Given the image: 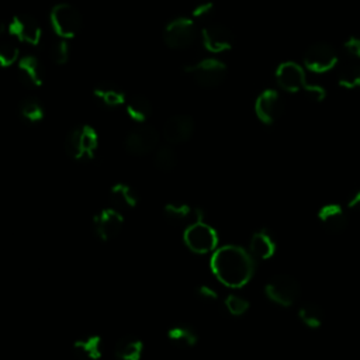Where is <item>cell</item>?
<instances>
[{
    "label": "cell",
    "instance_id": "6da1fadb",
    "mask_svg": "<svg viewBox=\"0 0 360 360\" xmlns=\"http://www.w3.org/2000/svg\"><path fill=\"white\" fill-rule=\"evenodd\" d=\"M212 271L224 286L239 289L252 279L255 265L252 256L245 249L235 245H225L214 250Z\"/></svg>",
    "mask_w": 360,
    "mask_h": 360
},
{
    "label": "cell",
    "instance_id": "7a4b0ae2",
    "mask_svg": "<svg viewBox=\"0 0 360 360\" xmlns=\"http://www.w3.org/2000/svg\"><path fill=\"white\" fill-rule=\"evenodd\" d=\"M98 145L97 132L90 126L74 128L65 139V151L68 157L75 161H89L94 157Z\"/></svg>",
    "mask_w": 360,
    "mask_h": 360
},
{
    "label": "cell",
    "instance_id": "3957f363",
    "mask_svg": "<svg viewBox=\"0 0 360 360\" xmlns=\"http://www.w3.org/2000/svg\"><path fill=\"white\" fill-rule=\"evenodd\" d=\"M185 72L203 87H216L227 76V65L216 58L203 60L185 68Z\"/></svg>",
    "mask_w": 360,
    "mask_h": 360
},
{
    "label": "cell",
    "instance_id": "277c9868",
    "mask_svg": "<svg viewBox=\"0 0 360 360\" xmlns=\"http://www.w3.org/2000/svg\"><path fill=\"white\" fill-rule=\"evenodd\" d=\"M339 62L336 49L327 42H317L305 51L304 67L314 74L331 72Z\"/></svg>",
    "mask_w": 360,
    "mask_h": 360
},
{
    "label": "cell",
    "instance_id": "5b68a950",
    "mask_svg": "<svg viewBox=\"0 0 360 360\" xmlns=\"http://www.w3.org/2000/svg\"><path fill=\"white\" fill-rule=\"evenodd\" d=\"M51 24L61 38H72L82 28V15L68 3L57 5L51 12Z\"/></svg>",
    "mask_w": 360,
    "mask_h": 360
},
{
    "label": "cell",
    "instance_id": "8992f818",
    "mask_svg": "<svg viewBox=\"0 0 360 360\" xmlns=\"http://www.w3.org/2000/svg\"><path fill=\"white\" fill-rule=\"evenodd\" d=\"M183 239L186 246L198 255L214 252L218 245V235L216 230L205 223H198L186 228Z\"/></svg>",
    "mask_w": 360,
    "mask_h": 360
},
{
    "label": "cell",
    "instance_id": "52a82bcc",
    "mask_svg": "<svg viewBox=\"0 0 360 360\" xmlns=\"http://www.w3.org/2000/svg\"><path fill=\"white\" fill-rule=\"evenodd\" d=\"M197 38V27L194 20L178 17L172 20L164 30V41L172 49L189 48Z\"/></svg>",
    "mask_w": 360,
    "mask_h": 360
},
{
    "label": "cell",
    "instance_id": "ba28073f",
    "mask_svg": "<svg viewBox=\"0 0 360 360\" xmlns=\"http://www.w3.org/2000/svg\"><path fill=\"white\" fill-rule=\"evenodd\" d=\"M160 144L158 131L145 124H139L126 138V149L134 157H144L157 149Z\"/></svg>",
    "mask_w": 360,
    "mask_h": 360
},
{
    "label": "cell",
    "instance_id": "9c48e42d",
    "mask_svg": "<svg viewBox=\"0 0 360 360\" xmlns=\"http://www.w3.org/2000/svg\"><path fill=\"white\" fill-rule=\"evenodd\" d=\"M266 295L273 302L282 307H290L297 302L301 294V287L294 277L290 276H276L272 279L266 289Z\"/></svg>",
    "mask_w": 360,
    "mask_h": 360
},
{
    "label": "cell",
    "instance_id": "30bf717a",
    "mask_svg": "<svg viewBox=\"0 0 360 360\" xmlns=\"http://www.w3.org/2000/svg\"><path fill=\"white\" fill-rule=\"evenodd\" d=\"M284 112V103L280 93L275 89L264 90L255 101V113L266 126L275 124Z\"/></svg>",
    "mask_w": 360,
    "mask_h": 360
},
{
    "label": "cell",
    "instance_id": "8fae6325",
    "mask_svg": "<svg viewBox=\"0 0 360 360\" xmlns=\"http://www.w3.org/2000/svg\"><path fill=\"white\" fill-rule=\"evenodd\" d=\"M201 38L205 49L213 54H221L232 48L234 35L231 30L223 24H207L201 31Z\"/></svg>",
    "mask_w": 360,
    "mask_h": 360
},
{
    "label": "cell",
    "instance_id": "7c38bea8",
    "mask_svg": "<svg viewBox=\"0 0 360 360\" xmlns=\"http://www.w3.org/2000/svg\"><path fill=\"white\" fill-rule=\"evenodd\" d=\"M124 225L123 214L119 210H103L93 218V228L101 241H110L120 234Z\"/></svg>",
    "mask_w": 360,
    "mask_h": 360
},
{
    "label": "cell",
    "instance_id": "4fadbf2b",
    "mask_svg": "<svg viewBox=\"0 0 360 360\" xmlns=\"http://www.w3.org/2000/svg\"><path fill=\"white\" fill-rule=\"evenodd\" d=\"M165 217L169 223L178 227H183L185 230L203 223L204 213L198 207H191L189 204H178V203H169L165 205L164 209Z\"/></svg>",
    "mask_w": 360,
    "mask_h": 360
},
{
    "label": "cell",
    "instance_id": "5bb4252c",
    "mask_svg": "<svg viewBox=\"0 0 360 360\" xmlns=\"http://www.w3.org/2000/svg\"><path fill=\"white\" fill-rule=\"evenodd\" d=\"M276 80L277 85L290 93H297L304 89L307 85V78H305V71L302 69L301 65L293 61L283 62L277 67L276 69Z\"/></svg>",
    "mask_w": 360,
    "mask_h": 360
},
{
    "label": "cell",
    "instance_id": "9a60e30c",
    "mask_svg": "<svg viewBox=\"0 0 360 360\" xmlns=\"http://www.w3.org/2000/svg\"><path fill=\"white\" fill-rule=\"evenodd\" d=\"M9 31L19 41L37 45L41 40V27L38 22L28 15L15 16L9 24Z\"/></svg>",
    "mask_w": 360,
    "mask_h": 360
},
{
    "label": "cell",
    "instance_id": "2e32d148",
    "mask_svg": "<svg viewBox=\"0 0 360 360\" xmlns=\"http://www.w3.org/2000/svg\"><path fill=\"white\" fill-rule=\"evenodd\" d=\"M194 132V121L187 114L172 116L164 127V137L169 144H183L191 138Z\"/></svg>",
    "mask_w": 360,
    "mask_h": 360
},
{
    "label": "cell",
    "instance_id": "e0dca14e",
    "mask_svg": "<svg viewBox=\"0 0 360 360\" xmlns=\"http://www.w3.org/2000/svg\"><path fill=\"white\" fill-rule=\"evenodd\" d=\"M317 216L323 227L332 234L342 232L348 225V216L339 204L323 205Z\"/></svg>",
    "mask_w": 360,
    "mask_h": 360
},
{
    "label": "cell",
    "instance_id": "ac0fdd59",
    "mask_svg": "<svg viewBox=\"0 0 360 360\" xmlns=\"http://www.w3.org/2000/svg\"><path fill=\"white\" fill-rule=\"evenodd\" d=\"M19 75L26 86L40 87L45 80V68L38 58L27 55L19 61Z\"/></svg>",
    "mask_w": 360,
    "mask_h": 360
},
{
    "label": "cell",
    "instance_id": "d6986e66",
    "mask_svg": "<svg viewBox=\"0 0 360 360\" xmlns=\"http://www.w3.org/2000/svg\"><path fill=\"white\" fill-rule=\"evenodd\" d=\"M276 249H277V243L269 231L261 230V231H256L252 235L249 242V250L256 259H261V261L271 259L276 253Z\"/></svg>",
    "mask_w": 360,
    "mask_h": 360
},
{
    "label": "cell",
    "instance_id": "ffe728a7",
    "mask_svg": "<svg viewBox=\"0 0 360 360\" xmlns=\"http://www.w3.org/2000/svg\"><path fill=\"white\" fill-rule=\"evenodd\" d=\"M126 110L131 120L144 124L152 116L151 101L144 96H131L126 100Z\"/></svg>",
    "mask_w": 360,
    "mask_h": 360
},
{
    "label": "cell",
    "instance_id": "44dd1931",
    "mask_svg": "<svg viewBox=\"0 0 360 360\" xmlns=\"http://www.w3.org/2000/svg\"><path fill=\"white\" fill-rule=\"evenodd\" d=\"M94 97L106 108H117L121 105H126V94L119 87L110 85V83H103L94 87L93 90Z\"/></svg>",
    "mask_w": 360,
    "mask_h": 360
},
{
    "label": "cell",
    "instance_id": "7402d4cb",
    "mask_svg": "<svg viewBox=\"0 0 360 360\" xmlns=\"http://www.w3.org/2000/svg\"><path fill=\"white\" fill-rule=\"evenodd\" d=\"M110 201L117 209H134L138 204V194L131 186L119 183L110 190Z\"/></svg>",
    "mask_w": 360,
    "mask_h": 360
},
{
    "label": "cell",
    "instance_id": "603a6c76",
    "mask_svg": "<svg viewBox=\"0 0 360 360\" xmlns=\"http://www.w3.org/2000/svg\"><path fill=\"white\" fill-rule=\"evenodd\" d=\"M144 343L135 336L121 338L114 349L116 357L120 360H139L142 357Z\"/></svg>",
    "mask_w": 360,
    "mask_h": 360
},
{
    "label": "cell",
    "instance_id": "cb8c5ba5",
    "mask_svg": "<svg viewBox=\"0 0 360 360\" xmlns=\"http://www.w3.org/2000/svg\"><path fill=\"white\" fill-rule=\"evenodd\" d=\"M74 352L80 360H98L101 357V338L87 336L76 341L74 345Z\"/></svg>",
    "mask_w": 360,
    "mask_h": 360
},
{
    "label": "cell",
    "instance_id": "d4e9b609",
    "mask_svg": "<svg viewBox=\"0 0 360 360\" xmlns=\"http://www.w3.org/2000/svg\"><path fill=\"white\" fill-rule=\"evenodd\" d=\"M298 318L300 321L307 325L308 328H320L324 323V313L321 307L314 302H305L300 307L298 310Z\"/></svg>",
    "mask_w": 360,
    "mask_h": 360
},
{
    "label": "cell",
    "instance_id": "484cf974",
    "mask_svg": "<svg viewBox=\"0 0 360 360\" xmlns=\"http://www.w3.org/2000/svg\"><path fill=\"white\" fill-rule=\"evenodd\" d=\"M168 338L169 341L182 349H190L193 346H196L198 336L194 332V329H191L190 327L186 325H180V327H175L168 332Z\"/></svg>",
    "mask_w": 360,
    "mask_h": 360
},
{
    "label": "cell",
    "instance_id": "4316f807",
    "mask_svg": "<svg viewBox=\"0 0 360 360\" xmlns=\"http://www.w3.org/2000/svg\"><path fill=\"white\" fill-rule=\"evenodd\" d=\"M20 114L24 121L30 124H38L42 121L45 112L40 100L34 97H28L20 105Z\"/></svg>",
    "mask_w": 360,
    "mask_h": 360
},
{
    "label": "cell",
    "instance_id": "83f0119b",
    "mask_svg": "<svg viewBox=\"0 0 360 360\" xmlns=\"http://www.w3.org/2000/svg\"><path fill=\"white\" fill-rule=\"evenodd\" d=\"M178 165V153L171 145L161 146L155 153V166L162 172H171Z\"/></svg>",
    "mask_w": 360,
    "mask_h": 360
},
{
    "label": "cell",
    "instance_id": "f1b7e54d",
    "mask_svg": "<svg viewBox=\"0 0 360 360\" xmlns=\"http://www.w3.org/2000/svg\"><path fill=\"white\" fill-rule=\"evenodd\" d=\"M338 83L343 89L360 87V64H348L338 74Z\"/></svg>",
    "mask_w": 360,
    "mask_h": 360
},
{
    "label": "cell",
    "instance_id": "f546056e",
    "mask_svg": "<svg viewBox=\"0 0 360 360\" xmlns=\"http://www.w3.org/2000/svg\"><path fill=\"white\" fill-rule=\"evenodd\" d=\"M69 53H71L69 44L65 38H61V40L55 41L53 44V46H51V51H49L51 60H53L54 64H57V65L67 64L68 60H69Z\"/></svg>",
    "mask_w": 360,
    "mask_h": 360
},
{
    "label": "cell",
    "instance_id": "4dcf8cb0",
    "mask_svg": "<svg viewBox=\"0 0 360 360\" xmlns=\"http://www.w3.org/2000/svg\"><path fill=\"white\" fill-rule=\"evenodd\" d=\"M19 60V48L12 41L0 44V67H10Z\"/></svg>",
    "mask_w": 360,
    "mask_h": 360
},
{
    "label": "cell",
    "instance_id": "1f68e13d",
    "mask_svg": "<svg viewBox=\"0 0 360 360\" xmlns=\"http://www.w3.org/2000/svg\"><path fill=\"white\" fill-rule=\"evenodd\" d=\"M225 308L231 316L239 317V316H243L249 310V301L245 300L243 297L231 294L225 298Z\"/></svg>",
    "mask_w": 360,
    "mask_h": 360
},
{
    "label": "cell",
    "instance_id": "d6a6232c",
    "mask_svg": "<svg viewBox=\"0 0 360 360\" xmlns=\"http://www.w3.org/2000/svg\"><path fill=\"white\" fill-rule=\"evenodd\" d=\"M302 92L308 98L316 103H321L327 98L325 87L321 85H317V83H307L302 89Z\"/></svg>",
    "mask_w": 360,
    "mask_h": 360
},
{
    "label": "cell",
    "instance_id": "836d02e7",
    "mask_svg": "<svg viewBox=\"0 0 360 360\" xmlns=\"http://www.w3.org/2000/svg\"><path fill=\"white\" fill-rule=\"evenodd\" d=\"M214 10L216 8L213 3H201L193 10V19L197 22H207L214 16Z\"/></svg>",
    "mask_w": 360,
    "mask_h": 360
},
{
    "label": "cell",
    "instance_id": "e575fe53",
    "mask_svg": "<svg viewBox=\"0 0 360 360\" xmlns=\"http://www.w3.org/2000/svg\"><path fill=\"white\" fill-rule=\"evenodd\" d=\"M343 49L345 53L354 58V60H360V37H349L345 42H343Z\"/></svg>",
    "mask_w": 360,
    "mask_h": 360
},
{
    "label": "cell",
    "instance_id": "d590c367",
    "mask_svg": "<svg viewBox=\"0 0 360 360\" xmlns=\"http://www.w3.org/2000/svg\"><path fill=\"white\" fill-rule=\"evenodd\" d=\"M196 297L204 302H216L218 300V294L209 286H198L196 289Z\"/></svg>",
    "mask_w": 360,
    "mask_h": 360
},
{
    "label": "cell",
    "instance_id": "8d00e7d4",
    "mask_svg": "<svg viewBox=\"0 0 360 360\" xmlns=\"http://www.w3.org/2000/svg\"><path fill=\"white\" fill-rule=\"evenodd\" d=\"M348 207L350 210H360V190H356L348 200Z\"/></svg>",
    "mask_w": 360,
    "mask_h": 360
},
{
    "label": "cell",
    "instance_id": "74e56055",
    "mask_svg": "<svg viewBox=\"0 0 360 360\" xmlns=\"http://www.w3.org/2000/svg\"><path fill=\"white\" fill-rule=\"evenodd\" d=\"M5 33V24L2 23V22H0V35H2Z\"/></svg>",
    "mask_w": 360,
    "mask_h": 360
}]
</instances>
